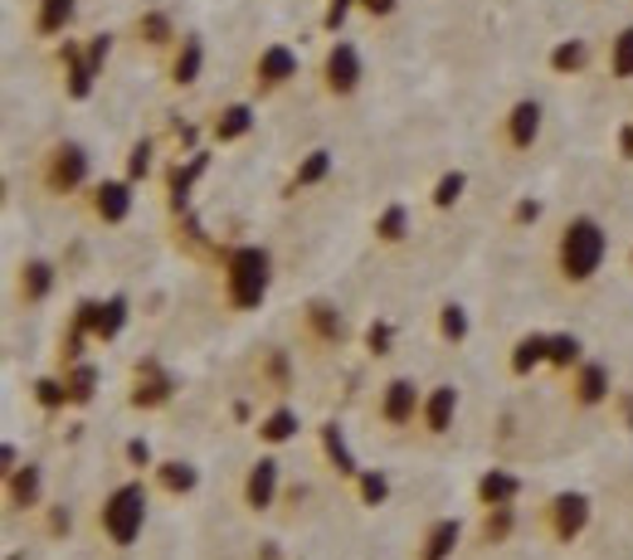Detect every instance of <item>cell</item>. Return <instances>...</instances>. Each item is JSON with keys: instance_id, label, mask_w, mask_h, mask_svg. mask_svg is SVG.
I'll use <instances>...</instances> for the list:
<instances>
[{"instance_id": "obj_22", "label": "cell", "mask_w": 633, "mask_h": 560, "mask_svg": "<svg viewBox=\"0 0 633 560\" xmlns=\"http://www.w3.org/2000/svg\"><path fill=\"white\" fill-rule=\"evenodd\" d=\"M526 492V483L516 478V473H507V468H487L483 478H477L473 487V497H477V507H516V497Z\"/></svg>"}, {"instance_id": "obj_29", "label": "cell", "mask_w": 633, "mask_h": 560, "mask_svg": "<svg viewBox=\"0 0 633 560\" xmlns=\"http://www.w3.org/2000/svg\"><path fill=\"white\" fill-rule=\"evenodd\" d=\"M546 346H551V331H526L512 346V376H532L536 366H546Z\"/></svg>"}, {"instance_id": "obj_7", "label": "cell", "mask_w": 633, "mask_h": 560, "mask_svg": "<svg viewBox=\"0 0 633 560\" xmlns=\"http://www.w3.org/2000/svg\"><path fill=\"white\" fill-rule=\"evenodd\" d=\"M132 205H137V185L127 175H108V181H93L88 195H83V210H88L93 224H127Z\"/></svg>"}, {"instance_id": "obj_25", "label": "cell", "mask_w": 633, "mask_h": 560, "mask_svg": "<svg viewBox=\"0 0 633 560\" xmlns=\"http://www.w3.org/2000/svg\"><path fill=\"white\" fill-rule=\"evenodd\" d=\"M317 439H321V453H327V463L341 473V478H356L361 473V463H356V453H351V443H346V429H341L337 419H327L317 429Z\"/></svg>"}, {"instance_id": "obj_32", "label": "cell", "mask_w": 633, "mask_h": 560, "mask_svg": "<svg viewBox=\"0 0 633 560\" xmlns=\"http://www.w3.org/2000/svg\"><path fill=\"white\" fill-rule=\"evenodd\" d=\"M175 25H171V15L166 10H147V15L137 20V45H147V49H171L175 45Z\"/></svg>"}, {"instance_id": "obj_43", "label": "cell", "mask_w": 633, "mask_h": 560, "mask_svg": "<svg viewBox=\"0 0 633 560\" xmlns=\"http://www.w3.org/2000/svg\"><path fill=\"white\" fill-rule=\"evenodd\" d=\"M108 54H112V35H93L88 45H83V59H88V69H93V74H102Z\"/></svg>"}, {"instance_id": "obj_37", "label": "cell", "mask_w": 633, "mask_h": 560, "mask_svg": "<svg viewBox=\"0 0 633 560\" xmlns=\"http://www.w3.org/2000/svg\"><path fill=\"white\" fill-rule=\"evenodd\" d=\"M463 191H468V171H443L429 191V205L434 210H453V205L463 200Z\"/></svg>"}, {"instance_id": "obj_20", "label": "cell", "mask_w": 633, "mask_h": 560, "mask_svg": "<svg viewBox=\"0 0 633 560\" xmlns=\"http://www.w3.org/2000/svg\"><path fill=\"white\" fill-rule=\"evenodd\" d=\"M5 507L10 512H39L45 507V468L39 463H20L5 473Z\"/></svg>"}, {"instance_id": "obj_44", "label": "cell", "mask_w": 633, "mask_h": 560, "mask_svg": "<svg viewBox=\"0 0 633 560\" xmlns=\"http://www.w3.org/2000/svg\"><path fill=\"white\" fill-rule=\"evenodd\" d=\"M390 321H370V331H366V341H370V356H390Z\"/></svg>"}, {"instance_id": "obj_17", "label": "cell", "mask_w": 633, "mask_h": 560, "mask_svg": "<svg viewBox=\"0 0 633 560\" xmlns=\"http://www.w3.org/2000/svg\"><path fill=\"white\" fill-rule=\"evenodd\" d=\"M171 395H175V380H171V370L157 366V361H142V366L132 370V395H127L132 410H161V404H171Z\"/></svg>"}, {"instance_id": "obj_15", "label": "cell", "mask_w": 633, "mask_h": 560, "mask_svg": "<svg viewBox=\"0 0 633 560\" xmlns=\"http://www.w3.org/2000/svg\"><path fill=\"white\" fill-rule=\"evenodd\" d=\"M200 74H205V39L181 35L166 49V83H171V88H195Z\"/></svg>"}, {"instance_id": "obj_2", "label": "cell", "mask_w": 633, "mask_h": 560, "mask_svg": "<svg viewBox=\"0 0 633 560\" xmlns=\"http://www.w3.org/2000/svg\"><path fill=\"white\" fill-rule=\"evenodd\" d=\"M147 502H151V492H147V483H142V478L118 483L98 502L93 526H98V536L112 546V551H132V546L142 541V532H147Z\"/></svg>"}, {"instance_id": "obj_30", "label": "cell", "mask_w": 633, "mask_h": 560, "mask_svg": "<svg viewBox=\"0 0 633 560\" xmlns=\"http://www.w3.org/2000/svg\"><path fill=\"white\" fill-rule=\"evenodd\" d=\"M74 25V0H39L35 5V35L39 39H59Z\"/></svg>"}, {"instance_id": "obj_35", "label": "cell", "mask_w": 633, "mask_h": 560, "mask_svg": "<svg viewBox=\"0 0 633 560\" xmlns=\"http://www.w3.org/2000/svg\"><path fill=\"white\" fill-rule=\"evenodd\" d=\"M551 69H556L560 78H565V74H585V69H589V45H585V39H560V45L551 49Z\"/></svg>"}, {"instance_id": "obj_34", "label": "cell", "mask_w": 633, "mask_h": 560, "mask_svg": "<svg viewBox=\"0 0 633 560\" xmlns=\"http://www.w3.org/2000/svg\"><path fill=\"white\" fill-rule=\"evenodd\" d=\"M609 78L633 83V25H624L614 39H609Z\"/></svg>"}, {"instance_id": "obj_36", "label": "cell", "mask_w": 633, "mask_h": 560, "mask_svg": "<svg viewBox=\"0 0 633 560\" xmlns=\"http://www.w3.org/2000/svg\"><path fill=\"white\" fill-rule=\"evenodd\" d=\"M468 331H473L468 307H463V303H443L439 307V337L449 341V346H463V341H468Z\"/></svg>"}, {"instance_id": "obj_38", "label": "cell", "mask_w": 633, "mask_h": 560, "mask_svg": "<svg viewBox=\"0 0 633 560\" xmlns=\"http://www.w3.org/2000/svg\"><path fill=\"white\" fill-rule=\"evenodd\" d=\"M356 497H361V507H386L390 502V478L386 473H376V468H361L356 478Z\"/></svg>"}, {"instance_id": "obj_45", "label": "cell", "mask_w": 633, "mask_h": 560, "mask_svg": "<svg viewBox=\"0 0 633 560\" xmlns=\"http://www.w3.org/2000/svg\"><path fill=\"white\" fill-rule=\"evenodd\" d=\"M351 5H356V0H327V15H321V25H327V29H341V20L351 15Z\"/></svg>"}, {"instance_id": "obj_46", "label": "cell", "mask_w": 633, "mask_h": 560, "mask_svg": "<svg viewBox=\"0 0 633 560\" xmlns=\"http://www.w3.org/2000/svg\"><path fill=\"white\" fill-rule=\"evenodd\" d=\"M395 5H400V0H356V10H366L370 20H390V15H395Z\"/></svg>"}, {"instance_id": "obj_16", "label": "cell", "mask_w": 633, "mask_h": 560, "mask_svg": "<svg viewBox=\"0 0 633 560\" xmlns=\"http://www.w3.org/2000/svg\"><path fill=\"white\" fill-rule=\"evenodd\" d=\"M459 386H434L424 390V410H419V429L429 434V439H449V429L459 424Z\"/></svg>"}, {"instance_id": "obj_26", "label": "cell", "mask_w": 633, "mask_h": 560, "mask_svg": "<svg viewBox=\"0 0 633 560\" xmlns=\"http://www.w3.org/2000/svg\"><path fill=\"white\" fill-rule=\"evenodd\" d=\"M370 234H376V244L400 248V244L414 234V224H410V205H404V200H390L386 210H380L376 220H370Z\"/></svg>"}, {"instance_id": "obj_4", "label": "cell", "mask_w": 633, "mask_h": 560, "mask_svg": "<svg viewBox=\"0 0 633 560\" xmlns=\"http://www.w3.org/2000/svg\"><path fill=\"white\" fill-rule=\"evenodd\" d=\"M589 516H595V502L585 492H551L541 507H536V532L551 546H575L580 536L589 532Z\"/></svg>"}, {"instance_id": "obj_50", "label": "cell", "mask_w": 633, "mask_h": 560, "mask_svg": "<svg viewBox=\"0 0 633 560\" xmlns=\"http://www.w3.org/2000/svg\"><path fill=\"white\" fill-rule=\"evenodd\" d=\"M297 560H303V556H297Z\"/></svg>"}, {"instance_id": "obj_8", "label": "cell", "mask_w": 633, "mask_h": 560, "mask_svg": "<svg viewBox=\"0 0 633 560\" xmlns=\"http://www.w3.org/2000/svg\"><path fill=\"white\" fill-rule=\"evenodd\" d=\"M424 410V386L414 376H390L376 395V419L386 429H414Z\"/></svg>"}, {"instance_id": "obj_31", "label": "cell", "mask_w": 633, "mask_h": 560, "mask_svg": "<svg viewBox=\"0 0 633 560\" xmlns=\"http://www.w3.org/2000/svg\"><path fill=\"white\" fill-rule=\"evenodd\" d=\"M585 361V346H580L575 331H551V346H546V366L560 370V376H570V370Z\"/></svg>"}, {"instance_id": "obj_28", "label": "cell", "mask_w": 633, "mask_h": 560, "mask_svg": "<svg viewBox=\"0 0 633 560\" xmlns=\"http://www.w3.org/2000/svg\"><path fill=\"white\" fill-rule=\"evenodd\" d=\"M331 171H337V157L327 147H313L307 157H297L293 166V191H313V185H327Z\"/></svg>"}, {"instance_id": "obj_19", "label": "cell", "mask_w": 633, "mask_h": 560, "mask_svg": "<svg viewBox=\"0 0 633 560\" xmlns=\"http://www.w3.org/2000/svg\"><path fill=\"white\" fill-rule=\"evenodd\" d=\"M54 283H59V268L49 264V258H25V264L15 268V303H20V307L49 303Z\"/></svg>"}, {"instance_id": "obj_47", "label": "cell", "mask_w": 633, "mask_h": 560, "mask_svg": "<svg viewBox=\"0 0 633 560\" xmlns=\"http://www.w3.org/2000/svg\"><path fill=\"white\" fill-rule=\"evenodd\" d=\"M536 220H541V200H516L512 224H536Z\"/></svg>"}, {"instance_id": "obj_48", "label": "cell", "mask_w": 633, "mask_h": 560, "mask_svg": "<svg viewBox=\"0 0 633 560\" xmlns=\"http://www.w3.org/2000/svg\"><path fill=\"white\" fill-rule=\"evenodd\" d=\"M10 468H20V449H15V443H5V449H0V473H10Z\"/></svg>"}, {"instance_id": "obj_39", "label": "cell", "mask_w": 633, "mask_h": 560, "mask_svg": "<svg viewBox=\"0 0 633 560\" xmlns=\"http://www.w3.org/2000/svg\"><path fill=\"white\" fill-rule=\"evenodd\" d=\"M35 400L45 404V410H69V386H64V376H39V380H35Z\"/></svg>"}, {"instance_id": "obj_27", "label": "cell", "mask_w": 633, "mask_h": 560, "mask_svg": "<svg viewBox=\"0 0 633 560\" xmlns=\"http://www.w3.org/2000/svg\"><path fill=\"white\" fill-rule=\"evenodd\" d=\"M516 536V507H483V522H477V546L497 551Z\"/></svg>"}, {"instance_id": "obj_42", "label": "cell", "mask_w": 633, "mask_h": 560, "mask_svg": "<svg viewBox=\"0 0 633 560\" xmlns=\"http://www.w3.org/2000/svg\"><path fill=\"white\" fill-rule=\"evenodd\" d=\"M127 468H137V473H151L157 468V453H151V443L147 439H127Z\"/></svg>"}, {"instance_id": "obj_10", "label": "cell", "mask_w": 633, "mask_h": 560, "mask_svg": "<svg viewBox=\"0 0 633 560\" xmlns=\"http://www.w3.org/2000/svg\"><path fill=\"white\" fill-rule=\"evenodd\" d=\"M297 327H303L307 346H317V351H341L351 337L346 313H341L337 303H327V297H313V303L303 307V317H297Z\"/></svg>"}, {"instance_id": "obj_6", "label": "cell", "mask_w": 633, "mask_h": 560, "mask_svg": "<svg viewBox=\"0 0 633 560\" xmlns=\"http://www.w3.org/2000/svg\"><path fill=\"white\" fill-rule=\"evenodd\" d=\"M361 83H366V59H361V49L351 45V39H331L327 54H321V93L346 102L361 93Z\"/></svg>"}, {"instance_id": "obj_18", "label": "cell", "mask_w": 633, "mask_h": 560, "mask_svg": "<svg viewBox=\"0 0 633 560\" xmlns=\"http://www.w3.org/2000/svg\"><path fill=\"white\" fill-rule=\"evenodd\" d=\"M463 551V522L459 516H434L414 541V560H453Z\"/></svg>"}, {"instance_id": "obj_12", "label": "cell", "mask_w": 633, "mask_h": 560, "mask_svg": "<svg viewBox=\"0 0 633 560\" xmlns=\"http://www.w3.org/2000/svg\"><path fill=\"white\" fill-rule=\"evenodd\" d=\"M278 487H283V463L273 459V453H264V459L248 463L244 483H239V497H244V512L264 516L278 507Z\"/></svg>"}, {"instance_id": "obj_41", "label": "cell", "mask_w": 633, "mask_h": 560, "mask_svg": "<svg viewBox=\"0 0 633 560\" xmlns=\"http://www.w3.org/2000/svg\"><path fill=\"white\" fill-rule=\"evenodd\" d=\"M39 512H45V536H69V532H74V512H69L64 502L39 507Z\"/></svg>"}, {"instance_id": "obj_11", "label": "cell", "mask_w": 633, "mask_h": 560, "mask_svg": "<svg viewBox=\"0 0 633 560\" xmlns=\"http://www.w3.org/2000/svg\"><path fill=\"white\" fill-rule=\"evenodd\" d=\"M614 370H609V361H595L585 356L575 370H570V404L575 410H599V404H614Z\"/></svg>"}, {"instance_id": "obj_23", "label": "cell", "mask_w": 633, "mask_h": 560, "mask_svg": "<svg viewBox=\"0 0 633 560\" xmlns=\"http://www.w3.org/2000/svg\"><path fill=\"white\" fill-rule=\"evenodd\" d=\"M254 102H224L220 112H215L210 122V137L220 142V147H234V142H244L248 132H254Z\"/></svg>"}, {"instance_id": "obj_13", "label": "cell", "mask_w": 633, "mask_h": 560, "mask_svg": "<svg viewBox=\"0 0 633 560\" xmlns=\"http://www.w3.org/2000/svg\"><path fill=\"white\" fill-rule=\"evenodd\" d=\"M297 69H303V59H297L293 45H264L254 59V88L258 93H283L288 83L297 78Z\"/></svg>"}, {"instance_id": "obj_5", "label": "cell", "mask_w": 633, "mask_h": 560, "mask_svg": "<svg viewBox=\"0 0 633 560\" xmlns=\"http://www.w3.org/2000/svg\"><path fill=\"white\" fill-rule=\"evenodd\" d=\"M88 175H93V161H88V147L83 142H54V147L39 157V191L64 200V195H78L88 191Z\"/></svg>"}, {"instance_id": "obj_3", "label": "cell", "mask_w": 633, "mask_h": 560, "mask_svg": "<svg viewBox=\"0 0 633 560\" xmlns=\"http://www.w3.org/2000/svg\"><path fill=\"white\" fill-rule=\"evenodd\" d=\"M220 293H224V307L230 313H258L268 297V288H273V258H268V248L258 244H239L224 254V268H220Z\"/></svg>"}, {"instance_id": "obj_1", "label": "cell", "mask_w": 633, "mask_h": 560, "mask_svg": "<svg viewBox=\"0 0 633 560\" xmlns=\"http://www.w3.org/2000/svg\"><path fill=\"white\" fill-rule=\"evenodd\" d=\"M609 258V230L595 215H570L556 234V278L565 288H585Z\"/></svg>"}, {"instance_id": "obj_24", "label": "cell", "mask_w": 633, "mask_h": 560, "mask_svg": "<svg viewBox=\"0 0 633 560\" xmlns=\"http://www.w3.org/2000/svg\"><path fill=\"white\" fill-rule=\"evenodd\" d=\"M151 483H157V492H166V497H191L195 487H200V468H195L191 459H166L151 468Z\"/></svg>"}, {"instance_id": "obj_9", "label": "cell", "mask_w": 633, "mask_h": 560, "mask_svg": "<svg viewBox=\"0 0 633 560\" xmlns=\"http://www.w3.org/2000/svg\"><path fill=\"white\" fill-rule=\"evenodd\" d=\"M541 127H546L541 102L516 98L512 108H507L502 127H497V142H502V151H512V157H526V151H536V142H541Z\"/></svg>"}, {"instance_id": "obj_33", "label": "cell", "mask_w": 633, "mask_h": 560, "mask_svg": "<svg viewBox=\"0 0 633 560\" xmlns=\"http://www.w3.org/2000/svg\"><path fill=\"white\" fill-rule=\"evenodd\" d=\"M64 386H69V404H88L93 390H98V366H93V361H69Z\"/></svg>"}, {"instance_id": "obj_40", "label": "cell", "mask_w": 633, "mask_h": 560, "mask_svg": "<svg viewBox=\"0 0 633 560\" xmlns=\"http://www.w3.org/2000/svg\"><path fill=\"white\" fill-rule=\"evenodd\" d=\"M151 157H157V142H132V151H127V181L137 185V181H147L151 175Z\"/></svg>"}, {"instance_id": "obj_49", "label": "cell", "mask_w": 633, "mask_h": 560, "mask_svg": "<svg viewBox=\"0 0 633 560\" xmlns=\"http://www.w3.org/2000/svg\"><path fill=\"white\" fill-rule=\"evenodd\" d=\"M254 560H283V551H278V541H258V556Z\"/></svg>"}, {"instance_id": "obj_14", "label": "cell", "mask_w": 633, "mask_h": 560, "mask_svg": "<svg viewBox=\"0 0 633 560\" xmlns=\"http://www.w3.org/2000/svg\"><path fill=\"white\" fill-rule=\"evenodd\" d=\"M127 307H132L127 297L112 293V297H102V303H78L74 321L88 331V341H112L122 327H127Z\"/></svg>"}, {"instance_id": "obj_21", "label": "cell", "mask_w": 633, "mask_h": 560, "mask_svg": "<svg viewBox=\"0 0 633 560\" xmlns=\"http://www.w3.org/2000/svg\"><path fill=\"white\" fill-rule=\"evenodd\" d=\"M297 429H303V414H297L288 400H278L273 410H268L264 419L254 424L258 443H268V449H283V443H293V439H297Z\"/></svg>"}]
</instances>
